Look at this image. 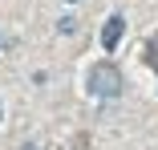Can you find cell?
I'll return each instance as SVG.
<instances>
[{"mask_svg": "<svg viewBox=\"0 0 158 150\" xmlns=\"http://www.w3.org/2000/svg\"><path fill=\"white\" fill-rule=\"evenodd\" d=\"M122 33H126V20H122V16L114 12V16L106 20V28H102V45H106V49L114 53V49H118V41H122Z\"/></svg>", "mask_w": 158, "mask_h": 150, "instance_id": "7a4b0ae2", "label": "cell"}, {"mask_svg": "<svg viewBox=\"0 0 158 150\" xmlns=\"http://www.w3.org/2000/svg\"><path fill=\"white\" fill-rule=\"evenodd\" d=\"M0 122H4V106H0Z\"/></svg>", "mask_w": 158, "mask_h": 150, "instance_id": "5b68a950", "label": "cell"}, {"mask_svg": "<svg viewBox=\"0 0 158 150\" xmlns=\"http://www.w3.org/2000/svg\"><path fill=\"white\" fill-rule=\"evenodd\" d=\"M57 28H61V33H77V20H73V16H61Z\"/></svg>", "mask_w": 158, "mask_h": 150, "instance_id": "3957f363", "label": "cell"}, {"mask_svg": "<svg viewBox=\"0 0 158 150\" xmlns=\"http://www.w3.org/2000/svg\"><path fill=\"white\" fill-rule=\"evenodd\" d=\"M85 85H89V94H93V98L110 102V98H118V94H122V73L114 69V61H98V65L89 69Z\"/></svg>", "mask_w": 158, "mask_h": 150, "instance_id": "6da1fadb", "label": "cell"}, {"mask_svg": "<svg viewBox=\"0 0 158 150\" xmlns=\"http://www.w3.org/2000/svg\"><path fill=\"white\" fill-rule=\"evenodd\" d=\"M20 150H41V146H37V142H24V146H20Z\"/></svg>", "mask_w": 158, "mask_h": 150, "instance_id": "277c9868", "label": "cell"}, {"mask_svg": "<svg viewBox=\"0 0 158 150\" xmlns=\"http://www.w3.org/2000/svg\"><path fill=\"white\" fill-rule=\"evenodd\" d=\"M0 49H4V37H0Z\"/></svg>", "mask_w": 158, "mask_h": 150, "instance_id": "8992f818", "label": "cell"}]
</instances>
